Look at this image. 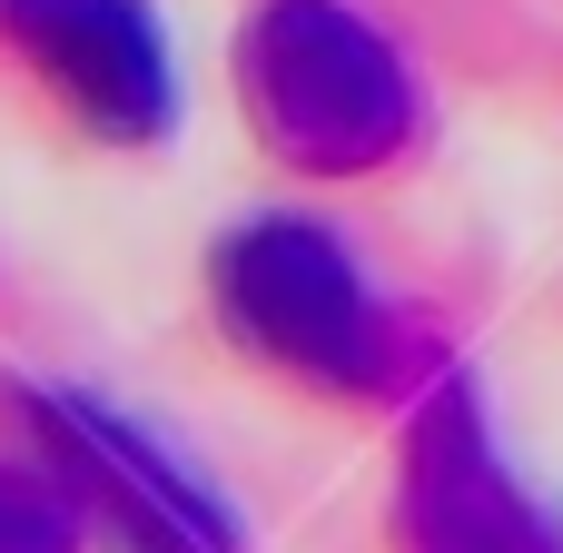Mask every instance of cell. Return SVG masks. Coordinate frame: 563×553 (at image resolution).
<instances>
[{"instance_id": "1", "label": "cell", "mask_w": 563, "mask_h": 553, "mask_svg": "<svg viewBox=\"0 0 563 553\" xmlns=\"http://www.w3.org/2000/svg\"><path fill=\"white\" fill-rule=\"evenodd\" d=\"M218 287H228V317H238L257 346H277L287 366H307V376H327V386H376L386 336H376V307H366V287L346 277V257H336L327 237H307V228H257V237L228 247Z\"/></svg>"}, {"instance_id": "2", "label": "cell", "mask_w": 563, "mask_h": 553, "mask_svg": "<svg viewBox=\"0 0 563 553\" xmlns=\"http://www.w3.org/2000/svg\"><path fill=\"white\" fill-rule=\"evenodd\" d=\"M49 435L69 485L99 505V524L119 534V553H238V524L119 416H99L89 396H49Z\"/></svg>"}, {"instance_id": "3", "label": "cell", "mask_w": 563, "mask_h": 553, "mask_svg": "<svg viewBox=\"0 0 563 553\" xmlns=\"http://www.w3.org/2000/svg\"><path fill=\"white\" fill-rule=\"evenodd\" d=\"M406 553H563V534L515 495L465 396H435L406 465Z\"/></svg>"}, {"instance_id": "4", "label": "cell", "mask_w": 563, "mask_h": 553, "mask_svg": "<svg viewBox=\"0 0 563 553\" xmlns=\"http://www.w3.org/2000/svg\"><path fill=\"white\" fill-rule=\"evenodd\" d=\"M267 129L297 158H376L396 148V79L376 49L336 40V49H287L267 59Z\"/></svg>"}, {"instance_id": "5", "label": "cell", "mask_w": 563, "mask_h": 553, "mask_svg": "<svg viewBox=\"0 0 563 553\" xmlns=\"http://www.w3.org/2000/svg\"><path fill=\"white\" fill-rule=\"evenodd\" d=\"M0 553H79L69 505H59V495H40L30 475H0Z\"/></svg>"}]
</instances>
